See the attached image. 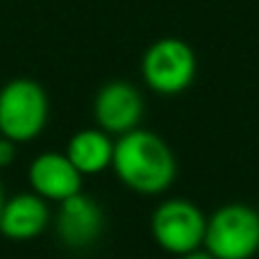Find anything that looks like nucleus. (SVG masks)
<instances>
[{"instance_id":"1","label":"nucleus","mask_w":259,"mask_h":259,"mask_svg":"<svg viewBox=\"0 0 259 259\" xmlns=\"http://www.w3.org/2000/svg\"><path fill=\"white\" fill-rule=\"evenodd\" d=\"M112 168L127 189L146 196L161 193L173 184L178 166L173 150L148 130H132L114 143Z\"/></svg>"},{"instance_id":"2","label":"nucleus","mask_w":259,"mask_h":259,"mask_svg":"<svg viewBox=\"0 0 259 259\" xmlns=\"http://www.w3.org/2000/svg\"><path fill=\"white\" fill-rule=\"evenodd\" d=\"M205 248L216 259H252L259 252V211L243 202L219 207L207 219Z\"/></svg>"},{"instance_id":"3","label":"nucleus","mask_w":259,"mask_h":259,"mask_svg":"<svg viewBox=\"0 0 259 259\" xmlns=\"http://www.w3.org/2000/svg\"><path fill=\"white\" fill-rule=\"evenodd\" d=\"M48 121V96L34 80L18 77L0 89V134L16 143L39 137Z\"/></svg>"},{"instance_id":"4","label":"nucleus","mask_w":259,"mask_h":259,"mask_svg":"<svg viewBox=\"0 0 259 259\" xmlns=\"http://www.w3.org/2000/svg\"><path fill=\"white\" fill-rule=\"evenodd\" d=\"M196 53L187 41L178 36H164L146 50L141 59V73L148 89L159 96H178L189 89L196 77Z\"/></svg>"},{"instance_id":"5","label":"nucleus","mask_w":259,"mask_h":259,"mask_svg":"<svg viewBox=\"0 0 259 259\" xmlns=\"http://www.w3.org/2000/svg\"><path fill=\"white\" fill-rule=\"evenodd\" d=\"M150 230L155 241L166 252L182 257L205 246L207 219L191 200L170 198L152 211Z\"/></svg>"},{"instance_id":"6","label":"nucleus","mask_w":259,"mask_h":259,"mask_svg":"<svg viewBox=\"0 0 259 259\" xmlns=\"http://www.w3.org/2000/svg\"><path fill=\"white\" fill-rule=\"evenodd\" d=\"M94 114L103 132L123 137L137 130L143 118L141 91L130 82H109L96 96Z\"/></svg>"},{"instance_id":"7","label":"nucleus","mask_w":259,"mask_h":259,"mask_svg":"<svg viewBox=\"0 0 259 259\" xmlns=\"http://www.w3.org/2000/svg\"><path fill=\"white\" fill-rule=\"evenodd\" d=\"M30 187L44 200L64 202L66 198L82 193V173L73 161L59 152H44L30 164L27 170Z\"/></svg>"},{"instance_id":"8","label":"nucleus","mask_w":259,"mask_h":259,"mask_svg":"<svg viewBox=\"0 0 259 259\" xmlns=\"http://www.w3.org/2000/svg\"><path fill=\"white\" fill-rule=\"evenodd\" d=\"M100 232H103V211L91 198L77 193L59 202L57 234L66 248L84 250L94 246Z\"/></svg>"},{"instance_id":"9","label":"nucleus","mask_w":259,"mask_h":259,"mask_svg":"<svg viewBox=\"0 0 259 259\" xmlns=\"http://www.w3.org/2000/svg\"><path fill=\"white\" fill-rule=\"evenodd\" d=\"M50 221L48 205L36 193H18L7 198L0 214V232L12 241H30L39 237Z\"/></svg>"},{"instance_id":"10","label":"nucleus","mask_w":259,"mask_h":259,"mask_svg":"<svg viewBox=\"0 0 259 259\" xmlns=\"http://www.w3.org/2000/svg\"><path fill=\"white\" fill-rule=\"evenodd\" d=\"M66 157L82 175H98L114 159V141L103 130H80L66 146Z\"/></svg>"},{"instance_id":"11","label":"nucleus","mask_w":259,"mask_h":259,"mask_svg":"<svg viewBox=\"0 0 259 259\" xmlns=\"http://www.w3.org/2000/svg\"><path fill=\"white\" fill-rule=\"evenodd\" d=\"M16 159V141L0 134V168H7Z\"/></svg>"},{"instance_id":"12","label":"nucleus","mask_w":259,"mask_h":259,"mask_svg":"<svg viewBox=\"0 0 259 259\" xmlns=\"http://www.w3.org/2000/svg\"><path fill=\"white\" fill-rule=\"evenodd\" d=\"M180 259H216V257H211L207 250H193V252H189V255H182Z\"/></svg>"},{"instance_id":"13","label":"nucleus","mask_w":259,"mask_h":259,"mask_svg":"<svg viewBox=\"0 0 259 259\" xmlns=\"http://www.w3.org/2000/svg\"><path fill=\"white\" fill-rule=\"evenodd\" d=\"M5 200H7V198H5V193H3V184H0V214H3V207H5Z\"/></svg>"}]
</instances>
